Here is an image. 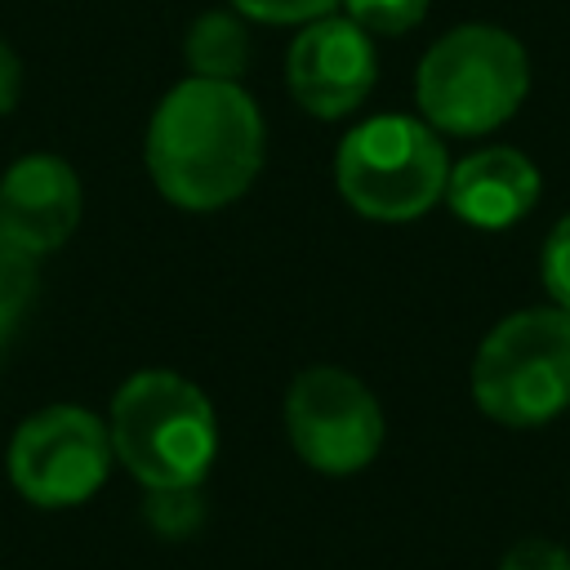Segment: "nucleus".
I'll use <instances>...</instances> for the list:
<instances>
[{"label": "nucleus", "mask_w": 570, "mask_h": 570, "mask_svg": "<svg viewBox=\"0 0 570 570\" xmlns=\"http://www.w3.org/2000/svg\"><path fill=\"white\" fill-rule=\"evenodd\" d=\"M530 89V62L517 36L490 22L445 31L419 62L414 102L441 134L476 138L517 116Z\"/></svg>", "instance_id": "7ed1b4c3"}, {"label": "nucleus", "mask_w": 570, "mask_h": 570, "mask_svg": "<svg viewBox=\"0 0 570 570\" xmlns=\"http://www.w3.org/2000/svg\"><path fill=\"white\" fill-rule=\"evenodd\" d=\"M116 463L107 423L85 405H45L9 441V481L36 508H76Z\"/></svg>", "instance_id": "423d86ee"}, {"label": "nucleus", "mask_w": 570, "mask_h": 570, "mask_svg": "<svg viewBox=\"0 0 570 570\" xmlns=\"http://www.w3.org/2000/svg\"><path fill=\"white\" fill-rule=\"evenodd\" d=\"M147 512H151V525H160L165 534L191 530L200 521L196 485H183V490H147Z\"/></svg>", "instance_id": "ddd939ff"}, {"label": "nucleus", "mask_w": 570, "mask_h": 570, "mask_svg": "<svg viewBox=\"0 0 570 570\" xmlns=\"http://www.w3.org/2000/svg\"><path fill=\"white\" fill-rule=\"evenodd\" d=\"M183 58H187L191 76H200V80H236L240 85L245 67H249V31H245L240 13H223V9L200 13L187 27Z\"/></svg>", "instance_id": "9b49d317"}, {"label": "nucleus", "mask_w": 570, "mask_h": 570, "mask_svg": "<svg viewBox=\"0 0 570 570\" xmlns=\"http://www.w3.org/2000/svg\"><path fill=\"white\" fill-rule=\"evenodd\" d=\"M539 272H543V285H548L552 303H557L561 312H570V214L552 227V236H548V245H543Z\"/></svg>", "instance_id": "4468645a"}, {"label": "nucleus", "mask_w": 570, "mask_h": 570, "mask_svg": "<svg viewBox=\"0 0 570 570\" xmlns=\"http://www.w3.org/2000/svg\"><path fill=\"white\" fill-rule=\"evenodd\" d=\"M18 94H22V67H18V53L0 40V116L18 107Z\"/></svg>", "instance_id": "f3484780"}, {"label": "nucleus", "mask_w": 570, "mask_h": 570, "mask_svg": "<svg viewBox=\"0 0 570 570\" xmlns=\"http://www.w3.org/2000/svg\"><path fill=\"white\" fill-rule=\"evenodd\" d=\"M267 125L236 80H178L147 125V174L178 209H223L263 169Z\"/></svg>", "instance_id": "f257e3e1"}, {"label": "nucleus", "mask_w": 570, "mask_h": 570, "mask_svg": "<svg viewBox=\"0 0 570 570\" xmlns=\"http://www.w3.org/2000/svg\"><path fill=\"white\" fill-rule=\"evenodd\" d=\"M445 200L468 227L503 232L534 209L539 169L530 165V156H521L512 147H481V151L463 156L459 165H450Z\"/></svg>", "instance_id": "9d476101"}, {"label": "nucleus", "mask_w": 570, "mask_h": 570, "mask_svg": "<svg viewBox=\"0 0 570 570\" xmlns=\"http://www.w3.org/2000/svg\"><path fill=\"white\" fill-rule=\"evenodd\" d=\"M338 0H232V9L240 18H254V22H312V18H325Z\"/></svg>", "instance_id": "2eb2a0df"}, {"label": "nucleus", "mask_w": 570, "mask_h": 570, "mask_svg": "<svg viewBox=\"0 0 570 570\" xmlns=\"http://www.w3.org/2000/svg\"><path fill=\"white\" fill-rule=\"evenodd\" d=\"M334 178L361 218L414 223L445 196L450 160L428 120L370 116L338 142Z\"/></svg>", "instance_id": "39448f33"}, {"label": "nucleus", "mask_w": 570, "mask_h": 570, "mask_svg": "<svg viewBox=\"0 0 570 570\" xmlns=\"http://www.w3.org/2000/svg\"><path fill=\"white\" fill-rule=\"evenodd\" d=\"M499 570H570V552L552 539H521L503 552Z\"/></svg>", "instance_id": "dca6fc26"}, {"label": "nucleus", "mask_w": 570, "mask_h": 570, "mask_svg": "<svg viewBox=\"0 0 570 570\" xmlns=\"http://www.w3.org/2000/svg\"><path fill=\"white\" fill-rule=\"evenodd\" d=\"M285 432L307 468L347 476L374 463L383 445V410L356 374L312 365L285 392Z\"/></svg>", "instance_id": "0eeeda50"}, {"label": "nucleus", "mask_w": 570, "mask_h": 570, "mask_svg": "<svg viewBox=\"0 0 570 570\" xmlns=\"http://www.w3.org/2000/svg\"><path fill=\"white\" fill-rule=\"evenodd\" d=\"M107 432L116 459L147 490L200 485L218 454V419L209 396L174 370L129 374L111 396Z\"/></svg>", "instance_id": "f03ea898"}, {"label": "nucleus", "mask_w": 570, "mask_h": 570, "mask_svg": "<svg viewBox=\"0 0 570 570\" xmlns=\"http://www.w3.org/2000/svg\"><path fill=\"white\" fill-rule=\"evenodd\" d=\"M472 401L503 428H539L570 410V312L525 307L476 347Z\"/></svg>", "instance_id": "20e7f679"}, {"label": "nucleus", "mask_w": 570, "mask_h": 570, "mask_svg": "<svg viewBox=\"0 0 570 570\" xmlns=\"http://www.w3.org/2000/svg\"><path fill=\"white\" fill-rule=\"evenodd\" d=\"M379 80V58L370 31L352 18H312L285 53V85L307 116L338 120L356 111Z\"/></svg>", "instance_id": "6e6552de"}, {"label": "nucleus", "mask_w": 570, "mask_h": 570, "mask_svg": "<svg viewBox=\"0 0 570 570\" xmlns=\"http://www.w3.org/2000/svg\"><path fill=\"white\" fill-rule=\"evenodd\" d=\"M343 18H352L370 36H405L423 22L428 0H338Z\"/></svg>", "instance_id": "f8f14e48"}, {"label": "nucleus", "mask_w": 570, "mask_h": 570, "mask_svg": "<svg viewBox=\"0 0 570 570\" xmlns=\"http://www.w3.org/2000/svg\"><path fill=\"white\" fill-rule=\"evenodd\" d=\"M80 178L62 156H22L0 178V236L22 254H53L80 223Z\"/></svg>", "instance_id": "1a4fd4ad"}]
</instances>
